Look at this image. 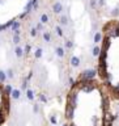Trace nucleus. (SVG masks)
Returning <instances> with one entry per match:
<instances>
[{
  "mask_svg": "<svg viewBox=\"0 0 119 126\" xmlns=\"http://www.w3.org/2000/svg\"><path fill=\"white\" fill-rule=\"evenodd\" d=\"M97 76V70L94 68H88L84 70L80 75V80H94V78Z\"/></svg>",
  "mask_w": 119,
  "mask_h": 126,
  "instance_id": "1",
  "label": "nucleus"
},
{
  "mask_svg": "<svg viewBox=\"0 0 119 126\" xmlns=\"http://www.w3.org/2000/svg\"><path fill=\"white\" fill-rule=\"evenodd\" d=\"M53 12H54V13H56V15H60L63 12V4L60 1H55L53 4Z\"/></svg>",
  "mask_w": 119,
  "mask_h": 126,
  "instance_id": "2",
  "label": "nucleus"
},
{
  "mask_svg": "<svg viewBox=\"0 0 119 126\" xmlns=\"http://www.w3.org/2000/svg\"><path fill=\"white\" fill-rule=\"evenodd\" d=\"M69 63H71V66L73 67V68H77V67H80V64H81V59L79 58V57H72L71 58V61H69Z\"/></svg>",
  "mask_w": 119,
  "mask_h": 126,
  "instance_id": "3",
  "label": "nucleus"
},
{
  "mask_svg": "<svg viewBox=\"0 0 119 126\" xmlns=\"http://www.w3.org/2000/svg\"><path fill=\"white\" fill-rule=\"evenodd\" d=\"M104 41V34H102V32H96L94 33V37H93V42L96 43V45H98L100 42Z\"/></svg>",
  "mask_w": 119,
  "mask_h": 126,
  "instance_id": "4",
  "label": "nucleus"
},
{
  "mask_svg": "<svg viewBox=\"0 0 119 126\" xmlns=\"http://www.w3.org/2000/svg\"><path fill=\"white\" fill-rule=\"evenodd\" d=\"M64 54H66L64 47H62V46H56V47H55V55H56L58 58H63V57H64Z\"/></svg>",
  "mask_w": 119,
  "mask_h": 126,
  "instance_id": "5",
  "label": "nucleus"
},
{
  "mask_svg": "<svg viewBox=\"0 0 119 126\" xmlns=\"http://www.w3.org/2000/svg\"><path fill=\"white\" fill-rule=\"evenodd\" d=\"M73 113H75V108H72V106H67V109H66V117L68 118V120H72Z\"/></svg>",
  "mask_w": 119,
  "mask_h": 126,
  "instance_id": "6",
  "label": "nucleus"
},
{
  "mask_svg": "<svg viewBox=\"0 0 119 126\" xmlns=\"http://www.w3.org/2000/svg\"><path fill=\"white\" fill-rule=\"evenodd\" d=\"M101 51H102V47L100 45H96L93 47V50H92V55H93V57H100Z\"/></svg>",
  "mask_w": 119,
  "mask_h": 126,
  "instance_id": "7",
  "label": "nucleus"
},
{
  "mask_svg": "<svg viewBox=\"0 0 119 126\" xmlns=\"http://www.w3.org/2000/svg\"><path fill=\"white\" fill-rule=\"evenodd\" d=\"M14 55L17 58H21L22 55H24V49H22V47H20V46L16 47V49H14Z\"/></svg>",
  "mask_w": 119,
  "mask_h": 126,
  "instance_id": "8",
  "label": "nucleus"
},
{
  "mask_svg": "<svg viewBox=\"0 0 119 126\" xmlns=\"http://www.w3.org/2000/svg\"><path fill=\"white\" fill-rule=\"evenodd\" d=\"M12 97H13L14 98V100H18V98H20V96H21V92H20V91L18 89H13V91H12Z\"/></svg>",
  "mask_w": 119,
  "mask_h": 126,
  "instance_id": "9",
  "label": "nucleus"
},
{
  "mask_svg": "<svg viewBox=\"0 0 119 126\" xmlns=\"http://www.w3.org/2000/svg\"><path fill=\"white\" fill-rule=\"evenodd\" d=\"M42 37H43V39H45V42H51V34H50V32H43Z\"/></svg>",
  "mask_w": 119,
  "mask_h": 126,
  "instance_id": "10",
  "label": "nucleus"
},
{
  "mask_svg": "<svg viewBox=\"0 0 119 126\" xmlns=\"http://www.w3.org/2000/svg\"><path fill=\"white\" fill-rule=\"evenodd\" d=\"M42 49L41 47H38V49H35V51H34V57H35V59H39V58H42Z\"/></svg>",
  "mask_w": 119,
  "mask_h": 126,
  "instance_id": "11",
  "label": "nucleus"
},
{
  "mask_svg": "<svg viewBox=\"0 0 119 126\" xmlns=\"http://www.w3.org/2000/svg\"><path fill=\"white\" fill-rule=\"evenodd\" d=\"M49 20H50V17H49V15H47V13H42L41 15V22L42 24H47V22H49Z\"/></svg>",
  "mask_w": 119,
  "mask_h": 126,
  "instance_id": "12",
  "label": "nucleus"
},
{
  "mask_svg": "<svg viewBox=\"0 0 119 126\" xmlns=\"http://www.w3.org/2000/svg\"><path fill=\"white\" fill-rule=\"evenodd\" d=\"M26 97H27V100H30V101L34 100V93L31 89H26Z\"/></svg>",
  "mask_w": 119,
  "mask_h": 126,
  "instance_id": "13",
  "label": "nucleus"
},
{
  "mask_svg": "<svg viewBox=\"0 0 119 126\" xmlns=\"http://www.w3.org/2000/svg\"><path fill=\"white\" fill-rule=\"evenodd\" d=\"M8 79V76H7V72H4V71H1L0 70V83H4Z\"/></svg>",
  "mask_w": 119,
  "mask_h": 126,
  "instance_id": "14",
  "label": "nucleus"
},
{
  "mask_svg": "<svg viewBox=\"0 0 119 126\" xmlns=\"http://www.w3.org/2000/svg\"><path fill=\"white\" fill-rule=\"evenodd\" d=\"M60 24H62L63 26H67V25H68V17H67L66 15L60 17Z\"/></svg>",
  "mask_w": 119,
  "mask_h": 126,
  "instance_id": "15",
  "label": "nucleus"
},
{
  "mask_svg": "<svg viewBox=\"0 0 119 126\" xmlns=\"http://www.w3.org/2000/svg\"><path fill=\"white\" fill-rule=\"evenodd\" d=\"M18 29H20V22L18 21H13V24H12V26H11V30L14 32V30H18Z\"/></svg>",
  "mask_w": 119,
  "mask_h": 126,
  "instance_id": "16",
  "label": "nucleus"
},
{
  "mask_svg": "<svg viewBox=\"0 0 119 126\" xmlns=\"http://www.w3.org/2000/svg\"><path fill=\"white\" fill-rule=\"evenodd\" d=\"M64 46L67 47V49H72V47H73V42H72V39H66Z\"/></svg>",
  "mask_w": 119,
  "mask_h": 126,
  "instance_id": "17",
  "label": "nucleus"
},
{
  "mask_svg": "<svg viewBox=\"0 0 119 126\" xmlns=\"http://www.w3.org/2000/svg\"><path fill=\"white\" fill-rule=\"evenodd\" d=\"M55 33H56L59 37H63V34H64V33H63V29L60 26H55Z\"/></svg>",
  "mask_w": 119,
  "mask_h": 126,
  "instance_id": "18",
  "label": "nucleus"
},
{
  "mask_svg": "<svg viewBox=\"0 0 119 126\" xmlns=\"http://www.w3.org/2000/svg\"><path fill=\"white\" fill-rule=\"evenodd\" d=\"M30 35H31V37H37V35H38V29H37V28H31Z\"/></svg>",
  "mask_w": 119,
  "mask_h": 126,
  "instance_id": "19",
  "label": "nucleus"
},
{
  "mask_svg": "<svg viewBox=\"0 0 119 126\" xmlns=\"http://www.w3.org/2000/svg\"><path fill=\"white\" fill-rule=\"evenodd\" d=\"M12 91H13V89H12V87H11V85H5V89H4V92H5L7 94H11V93H12Z\"/></svg>",
  "mask_w": 119,
  "mask_h": 126,
  "instance_id": "20",
  "label": "nucleus"
},
{
  "mask_svg": "<svg viewBox=\"0 0 119 126\" xmlns=\"http://www.w3.org/2000/svg\"><path fill=\"white\" fill-rule=\"evenodd\" d=\"M111 16H114V17L119 16V8H114V9L111 11Z\"/></svg>",
  "mask_w": 119,
  "mask_h": 126,
  "instance_id": "21",
  "label": "nucleus"
},
{
  "mask_svg": "<svg viewBox=\"0 0 119 126\" xmlns=\"http://www.w3.org/2000/svg\"><path fill=\"white\" fill-rule=\"evenodd\" d=\"M7 76L9 78V79H12V78L14 76V74H13V70H12V68H9V70L7 71Z\"/></svg>",
  "mask_w": 119,
  "mask_h": 126,
  "instance_id": "22",
  "label": "nucleus"
},
{
  "mask_svg": "<svg viewBox=\"0 0 119 126\" xmlns=\"http://www.w3.org/2000/svg\"><path fill=\"white\" fill-rule=\"evenodd\" d=\"M50 122H51L53 125H56V124H58V118L55 117V116H51V118H50Z\"/></svg>",
  "mask_w": 119,
  "mask_h": 126,
  "instance_id": "23",
  "label": "nucleus"
},
{
  "mask_svg": "<svg viewBox=\"0 0 119 126\" xmlns=\"http://www.w3.org/2000/svg\"><path fill=\"white\" fill-rule=\"evenodd\" d=\"M24 53H25V54H29V53H30V45H29V43H27L25 47H24Z\"/></svg>",
  "mask_w": 119,
  "mask_h": 126,
  "instance_id": "24",
  "label": "nucleus"
},
{
  "mask_svg": "<svg viewBox=\"0 0 119 126\" xmlns=\"http://www.w3.org/2000/svg\"><path fill=\"white\" fill-rule=\"evenodd\" d=\"M89 4L92 8H96L97 7V0H89Z\"/></svg>",
  "mask_w": 119,
  "mask_h": 126,
  "instance_id": "25",
  "label": "nucleus"
},
{
  "mask_svg": "<svg viewBox=\"0 0 119 126\" xmlns=\"http://www.w3.org/2000/svg\"><path fill=\"white\" fill-rule=\"evenodd\" d=\"M13 42L16 45H18L20 43V35H13Z\"/></svg>",
  "mask_w": 119,
  "mask_h": 126,
  "instance_id": "26",
  "label": "nucleus"
},
{
  "mask_svg": "<svg viewBox=\"0 0 119 126\" xmlns=\"http://www.w3.org/2000/svg\"><path fill=\"white\" fill-rule=\"evenodd\" d=\"M33 112H34V113H38V112H39V105H38V104H34V106H33Z\"/></svg>",
  "mask_w": 119,
  "mask_h": 126,
  "instance_id": "27",
  "label": "nucleus"
},
{
  "mask_svg": "<svg viewBox=\"0 0 119 126\" xmlns=\"http://www.w3.org/2000/svg\"><path fill=\"white\" fill-rule=\"evenodd\" d=\"M39 98H41L42 102H46V101H47V98L45 97V94H39Z\"/></svg>",
  "mask_w": 119,
  "mask_h": 126,
  "instance_id": "28",
  "label": "nucleus"
},
{
  "mask_svg": "<svg viewBox=\"0 0 119 126\" xmlns=\"http://www.w3.org/2000/svg\"><path fill=\"white\" fill-rule=\"evenodd\" d=\"M35 28H37L38 30H42V28H43V26H42V22H39V24H37V26H35Z\"/></svg>",
  "mask_w": 119,
  "mask_h": 126,
  "instance_id": "29",
  "label": "nucleus"
},
{
  "mask_svg": "<svg viewBox=\"0 0 119 126\" xmlns=\"http://www.w3.org/2000/svg\"><path fill=\"white\" fill-rule=\"evenodd\" d=\"M98 5H100V7L105 5V0H98Z\"/></svg>",
  "mask_w": 119,
  "mask_h": 126,
  "instance_id": "30",
  "label": "nucleus"
},
{
  "mask_svg": "<svg viewBox=\"0 0 119 126\" xmlns=\"http://www.w3.org/2000/svg\"><path fill=\"white\" fill-rule=\"evenodd\" d=\"M63 126H72V125H69V124H64Z\"/></svg>",
  "mask_w": 119,
  "mask_h": 126,
  "instance_id": "31",
  "label": "nucleus"
},
{
  "mask_svg": "<svg viewBox=\"0 0 119 126\" xmlns=\"http://www.w3.org/2000/svg\"><path fill=\"white\" fill-rule=\"evenodd\" d=\"M0 4H1V0H0Z\"/></svg>",
  "mask_w": 119,
  "mask_h": 126,
  "instance_id": "32",
  "label": "nucleus"
}]
</instances>
